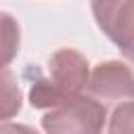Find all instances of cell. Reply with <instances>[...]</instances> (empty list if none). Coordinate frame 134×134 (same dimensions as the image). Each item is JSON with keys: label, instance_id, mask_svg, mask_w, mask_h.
Here are the masks:
<instances>
[{"label": "cell", "instance_id": "6", "mask_svg": "<svg viewBox=\"0 0 134 134\" xmlns=\"http://www.w3.org/2000/svg\"><path fill=\"white\" fill-rule=\"evenodd\" d=\"M21 109V88L10 69H0V121L10 119Z\"/></svg>", "mask_w": 134, "mask_h": 134}, {"label": "cell", "instance_id": "3", "mask_svg": "<svg viewBox=\"0 0 134 134\" xmlns=\"http://www.w3.org/2000/svg\"><path fill=\"white\" fill-rule=\"evenodd\" d=\"M92 13L103 34L117 44L124 54H132L134 0H92Z\"/></svg>", "mask_w": 134, "mask_h": 134}, {"label": "cell", "instance_id": "1", "mask_svg": "<svg viewBox=\"0 0 134 134\" xmlns=\"http://www.w3.org/2000/svg\"><path fill=\"white\" fill-rule=\"evenodd\" d=\"M90 67L75 48H61L48 61V75L31 82L29 103L36 109H52L63 100L80 94L88 84Z\"/></svg>", "mask_w": 134, "mask_h": 134}, {"label": "cell", "instance_id": "4", "mask_svg": "<svg viewBox=\"0 0 134 134\" xmlns=\"http://www.w3.org/2000/svg\"><path fill=\"white\" fill-rule=\"evenodd\" d=\"M86 86L94 98H103V100H121V98L130 100L134 94L132 71L126 63L119 61L98 63L88 75Z\"/></svg>", "mask_w": 134, "mask_h": 134}, {"label": "cell", "instance_id": "2", "mask_svg": "<svg viewBox=\"0 0 134 134\" xmlns=\"http://www.w3.org/2000/svg\"><path fill=\"white\" fill-rule=\"evenodd\" d=\"M107 111L94 98L86 94H75L61 105L48 109L42 117V128L46 132L69 134V132H100L105 128Z\"/></svg>", "mask_w": 134, "mask_h": 134}, {"label": "cell", "instance_id": "5", "mask_svg": "<svg viewBox=\"0 0 134 134\" xmlns=\"http://www.w3.org/2000/svg\"><path fill=\"white\" fill-rule=\"evenodd\" d=\"M21 29L15 17L8 13H0V69H4L19 52Z\"/></svg>", "mask_w": 134, "mask_h": 134}]
</instances>
